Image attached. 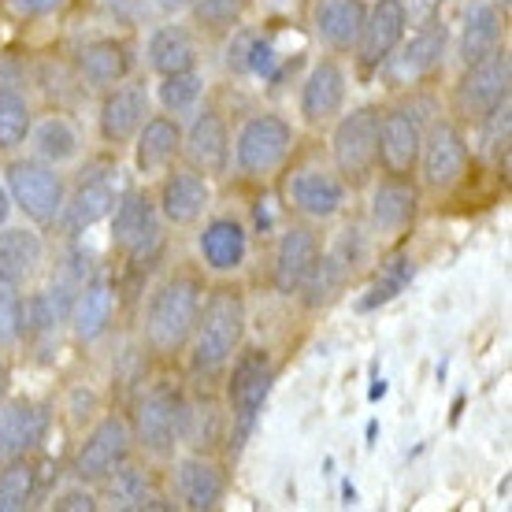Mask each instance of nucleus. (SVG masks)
<instances>
[{"label":"nucleus","mask_w":512,"mask_h":512,"mask_svg":"<svg viewBox=\"0 0 512 512\" xmlns=\"http://www.w3.org/2000/svg\"><path fill=\"white\" fill-rule=\"evenodd\" d=\"M52 509H60V512H97V509H101V501H97V494L90 490V483H82V479H78L75 487H64L56 498H52Z\"/></svg>","instance_id":"79ce46f5"},{"label":"nucleus","mask_w":512,"mask_h":512,"mask_svg":"<svg viewBox=\"0 0 512 512\" xmlns=\"http://www.w3.org/2000/svg\"><path fill=\"white\" fill-rule=\"evenodd\" d=\"M320 253H323V242L312 227H305V223L286 227L279 245H275V264H271V286H275V294L279 297L301 294V286L312 275Z\"/></svg>","instance_id":"6ab92c4d"},{"label":"nucleus","mask_w":512,"mask_h":512,"mask_svg":"<svg viewBox=\"0 0 512 512\" xmlns=\"http://www.w3.org/2000/svg\"><path fill=\"white\" fill-rule=\"evenodd\" d=\"M412 275H416V264H412V256H405V253L390 256L383 268H379V275H375L372 286L360 294L357 308H360V312H372V308L390 305L397 294H405V286L412 282Z\"/></svg>","instance_id":"c9c22d12"},{"label":"nucleus","mask_w":512,"mask_h":512,"mask_svg":"<svg viewBox=\"0 0 512 512\" xmlns=\"http://www.w3.org/2000/svg\"><path fill=\"white\" fill-rule=\"evenodd\" d=\"M153 116V93L141 78H127L112 90H104L101 112H97V130L104 145H130L141 123Z\"/></svg>","instance_id":"4468645a"},{"label":"nucleus","mask_w":512,"mask_h":512,"mask_svg":"<svg viewBox=\"0 0 512 512\" xmlns=\"http://www.w3.org/2000/svg\"><path fill=\"white\" fill-rule=\"evenodd\" d=\"M449 49V26L427 19V23H416V34H405L401 45L390 52V60L379 67V75L390 90H412L420 86L423 78H431L442 67V56Z\"/></svg>","instance_id":"1a4fd4ad"},{"label":"nucleus","mask_w":512,"mask_h":512,"mask_svg":"<svg viewBox=\"0 0 512 512\" xmlns=\"http://www.w3.org/2000/svg\"><path fill=\"white\" fill-rule=\"evenodd\" d=\"M67 316H71L78 342H97V338H104L108 327H112V316H116V286H112V279L97 275V279L86 282L78 290L75 301H71Z\"/></svg>","instance_id":"c756f323"},{"label":"nucleus","mask_w":512,"mask_h":512,"mask_svg":"<svg viewBox=\"0 0 512 512\" xmlns=\"http://www.w3.org/2000/svg\"><path fill=\"white\" fill-rule=\"evenodd\" d=\"M227 416H231V449L245 446V438L253 435L256 420L264 412V401L271 397L275 386V364L264 349H249V353H234L227 364Z\"/></svg>","instance_id":"20e7f679"},{"label":"nucleus","mask_w":512,"mask_h":512,"mask_svg":"<svg viewBox=\"0 0 512 512\" xmlns=\"http://www.w3.org/2000/svg\"><path fill=\"white\" fill-rule=\"evenodd\" d=\"M182 160L205 179H219L231 167V130L216 108L197 112L190 130L182 134Z\"/></svg>","instance_id":"f3484780"},{"label":"nucleus","mask_w":512,"mask_h":512,"mask_svg":"<svg viewBox=\"0 0 512 512\" xmlns=\"http://www.w3.org/2000/svg\"><path fill=\"white\" fill-rule=\"evenodd\" d=\"M38 498V468L30 457L0 464V512H26Z\"/></svg>","instance_id":"e433bc0d"},{"label":"nucleus","mask_w":512,"mask_h":512,"mask_svg":"<svg viewBox=\"0 0 512 512\" xmlns=\"http://www.w3.org/2000/svg\"><path fill=\"white\" fill-rule=\"evenodd\" d=\"M75 67H78V78H82L90 90L104 93L134 75V49L119 38L86 41V45L75 52Z\"/></svg>","instance_id":"b1692460"},{"label":"nucleus","mask_w":512,"mask_h":512,"mask_svg":"<svg viewBox=\"0 0 512 512\" xmlns=\"http://www.w3.org/2000/svg\"><path fill=\"white\" fill-rule=\"evenodd\" d=\"M160 242V212L145 190L123 193L112 208V249L138 264Z\"/></svg>","instance_id":"2eb2a0df"},{"label":"nucleus","mask_w":512,"mask_h":512,"mask_svg":"<svg viewBox=\"0 0 512 512\" xmlns=\"http://www.w3.org/2000/svg\"><path fill=\"white\" fill-rule=\"evenodd\" d=\"M364 15H368V0H316V8H312L316 38L334 56H346V52L357 49Z\"/></svg>","instance_id":"bb28decb"},{"label":"nucleus","mask_w":512,"mask_h":512,"mask_svg":"<svg viewBox=\"0 0 512 512\" xmlns=\"http://www.w3.org/2000/svg\"><path fill=\"white\" fill-rule=\"evenodd\" d=\"M4 190L34 227L56 223L67 201V182L60 175V167L45 164L38 156H19L4 167Z\"/></svg>","instance_id":"423d86ee"},{"label":"nucleus","mask_w":512,"mask_h":512,"mask_svg":"<svg viewBox=\"0 0 512 512\" xmlns=\"http://www.w3.org/2000/svg\"><path fill=\"white\" fill-rule=\"evenodd\" d=\"M420 212V190L412 175H386L372 190V227L375 234H405Z\"/></svg>","instance_id":"393cba45"},{"label":"nucleus","mask_w":512,"mask_h":512,"mask_svg":"<svg viewBox=\"0 0 512 512\" xmlns=\"http://www.w3.org/2000/svg\"><path fill=\"white\" fill-rule=\"evenodd\" d=\"M442 4H446V0H401V8H405V15H409L412 26L435 19V15L442 12Z\"/></svg>","instance_id":"37998d69"},{"label":"nucleus","mask_w":512,"mask_h":512,"mask_svg":"<svg viewBox=\"0 0 512 512\" xmlns=\"http://www.w3.org/2000/svg\"><path fill=\"white\" fill-rule=\"evenodd\" d=\"M253 0H190L186 12L193 15V23L208 30V34H227L242 23Z\"/></svg>","instance_id":"ea45409f"},{"label":"nucleus","mask_w":512,"mask_h":512,"mask_svg":"<svg viewBox=\"0 0 512 512\" xmlns=\"http://www.w3.org/2000/svg\"><path fill=\"white\" fill-rule=\"evenodd\" d=\"M182 156V127L175 116H149L134 134V167L141 175H160Z\"/></svg>","instance_id":"cd10ccee"},{"label":"nucleus","mask_w":512,"mask_h":512,"mask_svg":"<svg viewBox=\"0 0 512 512\" xmlns=\"http://www.w3.org/2000/svg\"><path fill=\"white\" fill-rule=\"evenodd\" d=\"M405 34H409V15L401 8V0H375V4H368L357 49H353L360 75L364 78L379 75V67L390 60V52L401 45Z\"/></svg>","instance_id":"ddd939ff"},{"label":"nucleus","mask_w":512,"mask_h":512,"mask_svg":"<svg viewBox=\"0 0 512 512\" xmlns=\"http://www.w3.org/2000/svg\"><path fill=\"white\" fill-rule=\"evenodd\" d=\"M294 153V127L275 112L249 116L231 145V160L245 179H271Z\"/></svg>","instance_id":"6e6552de"},{"label":"nucleus","mask_w":512,"mask_h":512,"mask_svg":"<svg viewBox=\"0 0 512 512\" xmlns=\"http://www.w3.org/2000/svg\"><path fill=\"white\" fill-rule=\"evenodd\" d=\"M349 271H353V260H349L342 249H323L320 260H316V268H312V275H308L305 286H301V297H305V305L308 308L331 305L334 297L342 294V286H346Z\"/></svg>","instance_id":"f704fd0d"},{"label":"nucleus","mask_w":512,"mask_h":512,"mask_svg":"<svg viewBox=\"0 0 512 512\" xmlns=\"http://www.w3.org/2000/svg\"><path fill=\"white\" fill-rule=\"evenodd\" d=\"M245 334V297L234 282H219L201 297V312L190 334V372L201 379H216L227 372L234 353L242 349Z\"/></svg>","instance_id":"f257e3e1"},{"label":"nucleus","mask_w":512,"mask_h":512,"mask_svg":"<svg viewBox=\"0 0 512 512\" xmlns=\"http://www.w3.org/2000/svg\"><path fill=\"white\" fill-rule=\"evenodd\" d=\"M149 67L156 75H175V71H186V67H197V38L190 34V26L182 23H164L149 34Z\"/></svg>","instance_id":"473e14b6"},{"label":"nucleus","mask_w":512,"mask_h":512,"mask_svg":"<svg viewBox=\"0 0 512 512\" xmlns=\"http://www.w3.org/2000/svg\"><path fill=\"white\" fill-rule=\"evenodd\" d=\"M182 427H186V397L175 383L164 379L138 397L130 435L141 453H149L153 461H171L182 446Z\"/></svg>","instance_id":"7ed1b4c3"},{"label":"nucleus","mask_w":512,"mask_h":512,"mask_svg":"<svg viewBox=\"0 0 512 512\" xmlns=\"http://www.w3.org/2000/svg\"><path fill=\"white\" fill-rule=\"evenodd\" d=\"M201 93H205V75L197 67H186V71H175V75H160V86H156V97H160L167 116L193 112Z\"/></svg>","instance_id":"58836bf2"},{"label":"nucleus","mask_w":512,"mask_h":512,"mask_svg":"<svg viewBox=\"0 0 512 512\" xmlns=\"http://www.w3.org/2000/svg\"><path fill=\"white\" fill-rule=\"evenodd\" d=\"M468 160H472V149H468L464 130L453 119H435L431 127L423 130V141H420V160H416L420 186L431 193L453 190L464 179Z\"/></svg>","instance_id":"9d476101"},{"label":"nucleus","mask_w":512,"mask_h":512,"mask_svg":"<svg viewBox=\"0 0 512 512\" xmlns=\"http://www.w3.org/2000/svg\"><path fill=\"white\" fill-rule=\"evenodd\" d=\"M49 431V412L34 397H4L0 401V464L30 457Z\"/></svg>","instance_id":"aec40b11"},{"label":"nucleus","mask_w":512,"mask_h":512,"mask_svg":"<svg viewBox=\"0 0 512 512\" xmlns=\"http://www.w3.org/2000/svg\"><path fill=\"white\" fill-rule=\"evenodd\" d=\"M501 38H505V19H501L498 4H490V0H472V4L464 8L461 41H457L461 64L464 67L479 64L483 56L501 49Z\"/></svg>","instance_id":"7c9ffc66"},{"label":"nucleus","mask_w":512,"mask_h":512,"mask_svg":"<svg viewBox=\"0 0 512 512\" xmlns=\"http://www.w3.org/2000/svg\"><path fill=\"white\" fill-rule=\"evenodd\" d=\"M108 487V505L123 512H141V509H171V501L156 490V479L149 468H138V464H119L116 472L104 479Z\"/></svg>","instance_id":"2f4dec72"},{"label":"nucleus","mask_w":512,"mask_h":512,"mask_svg":"<svg viewBox=\"0 0 512 512\" xmlns=\"http://www.w3.org/2000/svg\"><path fill=\"white\" fill-rule=\"evenodd\" d=\"M423 127L412 108L379 112V167L386 175H416Z\"/></svg>","instance_id":"4be33fe9"},{"label":"nucleus","mask_w":512,"mask_h":512,"mask_svg":"<svg viewBox=\"0 0 512 512\" xmlns=\"http://www.w3.org/2000/svg\"><path fill=\"white\" fill-rule=\"evenodd\" d=\"M45 264V242L34 227H0V279L23 290Z\"/></svg>","instance_id":"c85d7f7f"},{"label":"nucleus","mask_w":512,"mask_h":512,"mask_svg":"<svg viewBox=\"0 0 512 512\" xmlns=\"http://www.w3.org/2000/svg\"><path fill=\"white\" fill-rule=\"evenodd\" d=\"M15 12L19 15H45V12H52V8H60L64 0H8Z\"/></svg>","instance_id":"a18cd8bd"},{"label":"nucleus","mask_w":512,"mask_h":512,"mask_svg":"<svg viewBox=\"0 0 512 512\" xmlns=\"http://www.w3.org/2000/svg\"><path fill=\"white\" fill-rule=\"evenodd\" d=\"M30 127H34L30 101L12 86H0V153H15L19 145H26Z\"/></svg>","instance_id":"4c0bfd02"},{"label":"nucleus","mask_w":512,"mask_h":512,"mask_svg":"<svg viewBox=\"0 0 512 512\" xmlns=\"http://www.w3.org/2000/svg\"><path fill=\"white\" fill-rule=\"evenodd\" d=\"M8 386H12V372H8V360H0V401L8 397Z\"/></svg>","instance_id":"09e8293b"},{"label":"nucleus","mask_w":512,"mask_h":512,"mask_svg":"<svg viewBox=\"0 0 512 512\" xmlns=\"http://www.w3.org/2000/svg\"><path fill=\"white\" fill-rule=\"evenodd\" d=\"M349 186L338 179V171L327 164H301L290 171V179L282 186V201L290 212L305 219H334L346 208Z\"/></svg>","instance_id":"f8f14e48"},{"label":"nucleus","mask_w":512,"mask_h":512,"mask_svg":"<svg viewBox=\"0 0 512 512\" xmlns=\"http://www.w3.org/2000/svg\"><path fill=\"white\" fill-rule=\"evenodd\" d=\"M26 145L34 149L38 160H45V164H52V167L71 164V160H78V153H82V138H78V130L71 127V119L67 116L38 119V123L30 127Z\"/></svg>","instance_id":"72a5a7b5"},{"label":"nucleus","mask_w":512,"mask_h":512,"mask_svg":"<svg viewBox=\"0 0 512 512\" xmlns=\"http://www.w3.org/2000/svg\"><path fill=\"white\" fill-rule=\"evenodd\" d=\"M130 453H134L130 420L119 416V412H108V416H101V420L93 423V431L86 435V442L78 446L75 461H71V472H75V479L97 487V483H104L108 475L116 472L119 464L130 461Z\"/></svg>","instance_id":"9b49d317"},{"label":"nucleus","mask_w":512,"mask_h":512,"mask_svg":"<svg viewBox=\"0 0 512 512\" xmlns=\"http://www.w3.org/2000/svg\"><path fill=\"white\" fill-rule=\"evenodd\" d=\"M12 197H8V190H4V186H0V227H4V223H8V219H12Z\"/></svg>","instance_id":"de8ad7c7"},{"label":"nucleus","mask_w":512,"mask_h":512,"mask_svg":"<svg viewBox=\"0 0 512 512\" xmlns=\"http://www.w3.org/2000/svg\"><path fill=\"white\" fill-rule=\"evenodd\" d=\"M23 338V294L19 286L0 279V346H15Z\"/></svg>","instance_id":"a19ab883"},{"label":"nucleus","mask_w":512,"mask_h":512,"mask_svg":"<svg viewBox=\"0 0 512 512\" xmlns=\"http://www.w3.org/2000/svg\"><path fill=\"white\" fill-rule=\"evenodd\" d=\"M249 45H253V34H238V41H231V67L234 71H249Z\"/></svg>","instance_id":"c03bdc74"},{"label":"nucleus","mask_w":512,"mask_h":512,"mask_svg":"<svg viewBox=\"0 0 512 512\" xmlns=\"http://www.w3.org/2000/svg\"><path fill=\"white\" fill-rule=\"evenodd\" d=\"M156 8H160V12H167V15H179V12H186V8H190V0H156Z\"/></svg>","instance_id":"49530a36"},{"label":"nucleus","mask_w":512,"mask_h":512,"mask_svg":"<svg viewBox=\"0 0 512 512\" xmlns=\"http://www.w3.org/2000/svg\"><path fill=\"white\" fill-rule=\"evenodd\" d=\"M349 97V78L342 71L338 60H316L312 71L301 82V93H297V112L305 119L308 127H327L334 119L342 116Z\"/></svg>","instance_id":"dca6fc26"},{"label":"nucleus","mask_w":512,"mask_h":512,"mask_svg":"<svg viewBox=\"0 0 512 512\" xmlns=\"http://www.w3.org/2000/svg\"><path fill=\"white\" fill-rule=\"evenodd\" d=\"M167 179L160 182L156 193V212L171 223V227H197L212 205V186L205 175H197L193 167H167Z\"/></svg>","instance_id":"a211bd4d"},{"label":"nucleus","mask_w":512,"mask_h":512,"mask_svg":"<svg viewBox=\"0 0 512 512\" xmlns=\"http://www.w3.org/2000/svg\"><path fill=\"white\" fill-rule=\"evenodd\" d=\"M116 167H104V171H93L86 179L78 182V190L71 193L64 201V212H60V227H64L71 238L82 231H90L97 227L101 219L112 216V208L119 201V190H116Z\"/></svg>","instance_id":"412c9836"},{"label":"nucleus","mask_w":512,"mask_h":512,"mask_svg":"<svg viewBox=\"0 0 512 512\" xmlns=\"http://www.w3.org/2000/svg\"><path fill=\"white\" fill-rule=\"evenodd\" d=\"M331 160L338 179L346 182L349 190H360L372 182V175L379 171V108L375 104H360L334 119Z\"/></svg>","instance_id":"39448f33"},{"label":"nucleus","mask_w":512,"mask_h":512,"mask_svg":"<svg viewBox=\"0 0 512 512\" xmlns=\"http://www.w3.org/2000/svg\"><path fill=\"white\" fill-rule=\"evenodd\" d=\"M175 498H179L182 509L190 512L219 509V501L227 498V475L205 453L179 457L175 461Z\"/></svg>","instance_id":"5701e85b"},{"label":"nucleus","mask_w":512,"mask_h":512,"mask_svg":"<svg viewBox=\"0 0 512 512\" xmlns=\"http://www.w3.org/2000/svg\"><path fill=\"white\" fill-rule=\"evenodd\" d=\"M197 249H201V260H205L208 271L231 275V271L242 268L245 256H249V231H245L242 219L216 216L201 227V234H197Z\"/></svg>","instance_id":"a878e982"},{"label":"nucleus","mask_w":512,"mask_h":512,"mask_svg":"<svg viewBox=\"0 0 512 512\" xmlns=\"http://www.w3.org/2000/svg\"><path fill=\"white\" fill-rule=\"evenodd\" d=\"M512 93V56L509 49L501 45L490 56H483L479 64L464 67L461 82L453 86V116L468 123V127H479L487 116H494L498 108L509 104Z\"/></svg>","instance_id":"0eeeda50"},{"label":"nucleus","mask_w":512,"mask_h":512,"mask_svg":"<svg viewBox=\"0 0 512 512\" xmlns=\"http://www.w3.org/2000/svg\"><path fill=\"white\" fill-rule=\"evenodd\" d=\"M498 4H501V12H509V4H512V0H498Z\"/></svg>","instance_id":"8fccbe9b"},{"label":"nucleus","mask_w":512,"mask_h":512,"mask_svg":"<svg viewBox=\"0 0 512 512\" xmlns=\"http://www.w3.org/2000/svg\"><path fill=\"white\" fill-rule=\"evenodd\" d=\"M201 297H205V282L193 271H175L167 275L145 305V342L156 357H179L190 346L193 323L201 312Z\"/></svg>","instance_id":"f03ea898"}]
</instances>
